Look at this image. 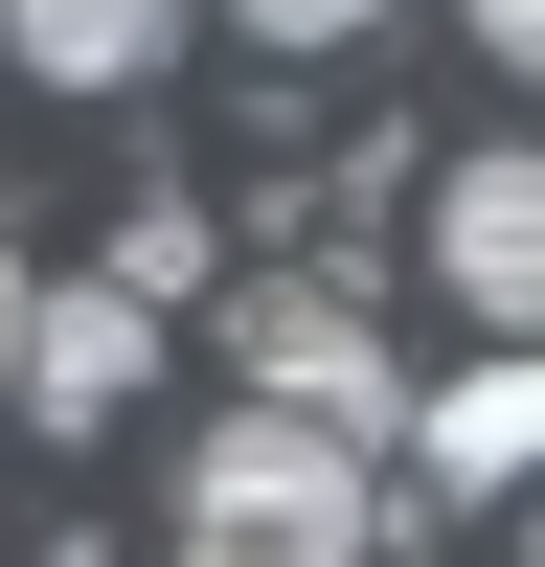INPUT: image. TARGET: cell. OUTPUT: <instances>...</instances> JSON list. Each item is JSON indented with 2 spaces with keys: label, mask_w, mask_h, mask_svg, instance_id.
I'll use <instances>...</instances> for the list:
<instances>
[{
  "label": "cell",
  "mask_w": 545,
  "mask_h": 567,
  "mask_svg": "<svg viewBox=\"0 0 545 567\" xmlns=\"http://www.w3.org/2000/svg\"><path fill=\"white\" fill-rule=\"evenodd\" d=\"M227 23H250V45H296V69H318V45H387V0H227Z\"/></svg>",
  "instance_id": "8"
},
{
  "label": "cell",
  "mask_w": 545,
  "mask_h": 567,
  "mask_svg": "<svg viewBox=\"0 0 545 567\" xmlns=\"http://www.w3.org/2000/svg\"><path fill=\"white\" fill-rule=\"evenodd\" d=\"M0 69L23 91H136V69H182V0H0Z\"/></svg>",
  "instance_id": "6"
},
{
  "label": "cell",
  "mask_w": 545,
  "mask_h": 567,
  "mask_svg": "<svg viewBox=\"0 0 545 567\" xmlns=\"http://www.w3.org/2000/svg\"><path fill=\"white\" fill-rule=\"evenodd\" d=\"M23 296H45V272H23V250H0V386H23Z\"/></svg>",
  "instance_id": "10"
},
{
  "label": "cell",
  "mask_w": 545,
  "mask_h": 567,
  "mask_svg": "<svg viewBox=\"0 0 545 567\" xmlns=\"http://www.w3.org/2000/svg\"><path fill=\"white\" fill-rule=\"evenodd\" d=\"M227 363H250V409H296V432H341V454L409 432V363H387V318H363V272H250V296H227Z\"/></svg>",
  "instance_id": "2"
},
{
  "label": "cell",
  "mask_w": 545,
  "mask_h": 567,
  "mask_svg": "<svg viewBox=\"0 0 545 567\" xmlns=\"http://www.w3.org/2000/svg\"><path fill=\"white\" fill-rule=\"evenodd\" d=\"M409 499H523V454H545V363L523 341H477V363H454V386H409Z\"/></svg>",
  "instance_id": "5"
},
{
  "label": "cell",
  "mask_w": 545,
  "mask_h": 567,
  "mask_svg": "<svg viewBox=\"0 0 545 567\" xmlns=\"http://www.w3.org/2000/svg\"><path fill=\"white\" fill-rule=\"evenodd\" d=\"M432 296L477 318V341H523V318H545V159H523V136L432 159Z\"/></svg>",
  "instance_id": "4"
},
{
  "label": "cell",
  "mask_w": 545,
  "mask_h": 567,
  "mask_svg": "<svg viewBox=\"0 0 545 567\" xmlns=\"http://www.w3.org/2000/svg\"><path fill=\"white\" fill-rule=\"evenodd\" d=\"M114 272H136V296L182 318V296H205V205H136V227H114Z\"/></svg>",
  "instance_id": "7"
},
{
  "label": "cell",
  "mask_w": 545,
  "mask_h": 567,
  "mask_svg": "<svg viewBox=\"0 0 545 567\" xmlns=\"http://www.w3.org/2000/svg\"><path fill=\"white\" fill-rule=\"evenodd\" d=\"M45 567H91V545H45Z\"/></svg>",
  "instance_id": "11"
},
{
  "label": "cell",
  "mask_w": 545,
  "mask_h": 567,
  "mask_svg": "<svg viewBox=\"0 0 545 567\" xmlns=\"http://www.w3.org/2000/svg\"><path fill=\"white\" fill-rule=\"evenodd\" d=\"M136 386H160V296H136V272H45L0 409H45V432H136Z\"/></svg>",
  "instance_id": "3"
},
{
  "label": "cell",
  "mask_w": 545,
  "mask_h": 567,
  "mask_svg": "<svg viewBox=\"0 0 545 567\" xmlns=\"http://www.w3.org/2000/svg\"><path fill=\"white\" fill-rule=\"evenodd\" d=\"M454 23H477V45H500V69H545V0H454Z\"/></svg>",
  "instance_id": "9"
},
{
  "label": "cell",
  "mask_w": 545,
  "mask_h": 567,
  "mask_svg": "<svg viewBox=\"0 0 545 567\" xmlns=\"http://www.w3.org/2000/svg\"><path fill=\"white\" fill-rule=\"evenodd\" d=\"M160 523H182V567H387V454L296 432V409H205Z\"/></svg>",
  "instance_id": "1"
}]
</instances>
